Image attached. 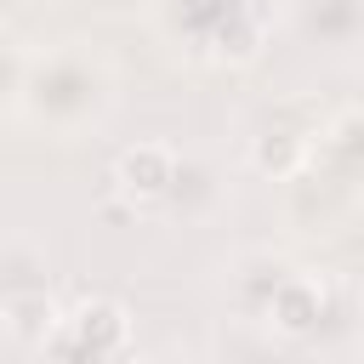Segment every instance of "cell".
I'll return each instance as SVG.
<instances>
[{
  "label": "cell",
  "mask_w": 364,
  "mask_h": 364,
  "mask_svg": "<svg viewBox=\"0 0 364 364\" xmlns=\"http://www.w3.org/2000/svg\"><path fill=\"white\" fill-rule=\"evenodd\" d=\"M23 290H46V256L28 239H0V301Z\"/></svg>",
  "instance_id": "8fae6325"
},
{
  "label": "cell",
  "mask_w": 364,
  "mask_h": 364,
  "mask_svg": "<svg viewBox=\"0 0 364 364\" xmlns=\"http://www.w3.org/2000/svg\"><path fill=\"white\" fill-rule=\"evenodd\" d=\"M324 313H330L324 279H313V273L290 267V273L279 279V290L267 296V307H262V324H267L273 336H284V341H307V336H318Z\"/></svg>",
  "instance_id": "52a82bcc"
},
{
  "label": "cell",
  "mask_w": 364,
  "mask_h": 364,
  "mask_svg": "<svg viewBox=\"0 0 364 364\" xmlns=\"http://www.w3.org/2000/svg\"><path fill=\"white\" fill-rule=\"evenodd\" d=\"M0 324H6V336H11V341H23V347L46 353L51 330L63 324V301H57L51 290H23V296L0 301Z\"/></svg>",
  "instance_id": "30bf717a"
},
{
  "label": "cell",
  "mask_w": 364,
  "mask_h": 364,
  "mask_svg": "<svg viewBox=\"0 0 364 364\" xmlns=\"http://www.w3.org/2000/svg\"><path fill=\"white\" fill-rule=\"evenodd\" d=\"M23 68H28V46L17 34L0 28V114L17 102V85H23Z\"/></svg>",
  "instance_id": "7c38bea8"
},
{
  "label": "cell",
  "mask_w": 364,
  "mask_h": 364,
  "mask_svg": "<svg viewBox=\"0 0 364 364\" xmlns=\"http://www.w3.org/2000/svg\"><path fill=\"white\" fill-rule=\"evenodd\" d=\"M176 159L182 154L171 142H131V148H119V159H114V193L131 210H154L159 216V205H165V193L176 182Z\"/></svg>",
  "instance_id": "5b68a950"
},
{
  "label": "cell",
  "mask_w": 364,
  "mask_h": 364,
  "mask_svg": "<svg viewBox=\"0 0 364 364\" xmlns=\"http://www.w3.org/2000/svg\"><path fill=\"white\" fill-rule=\"evenodd\" d=\"M114 102H119V68L108 63V51H97L91 40H57L46 51H28L11 114L28 131L74 142L91 136L114 114Z\"/></svg>",
  "instance_id": "6da1fadb"
},
{
  "label": "cell",
  "mask_w": 364,
  "mask_h": 364,
  "mask_svg": "<svg viewBox=\"0 0 364 364\" xmlns=\"http://www.w3.org/2000/svg\"><path fill=\"white\" fill-rule=\"evenodd\" d=\"M284 23L318 51H364V0H284Z\"/></svg>",
  "instance_id": "8992f818"
},
{
  "label": "cell",
  "mask_w": 364,
  "mask_h": 364,
  "mask_svg": "<svg viewBox=\"0 0 364 364\" xmlns=\"http://www.w3.org/2000/svg\"><path fill=\"white\" fill-rule=\"evenodd\" d=\"M46 353L63 358H125L131 353V313L114 296H80L74 307H63V324L51 330Z\"/></svg>",
  "instance_id": "277c9868"
},
{
  "label": "cell",
  "mask_w": 364,
  "mask_h": 364,
  "mask_svg": "<svg viewBox=\"0 0 364 364\" xmlns=\"http://www.w3.org/2000/svg\"><path fill=\"white\" fill-rule=\"evenodd\" d=\"M296 182L341 199H364V108H336L318 119L313 154L296 171Z\"/></svg>",
  "instance_id": "3957f363"
},
{
  "label": "cell",
  "mask_w": 364,
  "mask_h": 364,
  "mask_svg": "<svg viewBox=\"0 0 364 364\" xmlns=\"http://www.w3.org/2000/svg\"><path fill=\"white\" fill-rule=\"evenodd\" d=\"M165 34L176 51H188L199 63L245 68L267 46V6L262 0H171Z\"/></svg>",
  "instance_id": "7a4b0ae2"
},
{
  "label": "cell",
  "mask_w": 364,
  "mask_h": 364,
  "mask_svg": "<svg viewBox=\"0 0 364 364\" xmlns=\"http://www.w3.org/2000/svg\"><path fill=\"white\" fill-rule=\"evenodd\" d=\"M290 108H296V102H284L279 114H267V125L250 136V171H262V176H273V182H290V176L307 165L313 136H318V119L290 125Z\"/></svg>",
  "instance_id": "ba28073f"
},
{
  "label": "cell",
  "mask_w": 364,
  "mask_h": 364,
  "mask_svg": "<svg viewBox=\"0 0 364 364\" xmlns=\"http://www.w3.org/2000/svg\"><path fill=\"white\" fill-rule=\"evenodd\" d=\"M290 267H296L290 256H273V250H245V256L228 267V301H233L245 318H262L267 296L279 290V279H284Z\"/></svg>",
  "instance_id": "9c48e42d"
}]
</instances>
